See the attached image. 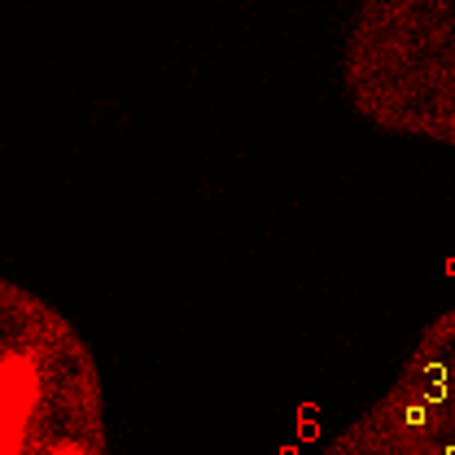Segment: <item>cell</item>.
I'll return each instance as SVG.
<instances>
[{
	"instance_id": "1",
	"label": "cell",
	"mask_w": 455,
	"mask_h": 455,
	"mask_svg": "<svg viewBox=\"0 0 455 455\" xmlns=\"http://www.w3.org/2000/svg\"><path fill=\"white\" fill-rule=\"evenodd\" d=\"M0 455H114L92 346L18 281H0Z\"/></svg>"
},
{
	"instance_id": "2",
	"label": "cell",
	"mask_w": 455,
	"mask_h": 455,
	"mask_svg": "<svg viewBox=\"0 0 455 455\" xmlns=\"http://www.w3.org/2000/svg\"><path fill=\"white\" fill-rule=\"evenodd\" d=\"M338 79L372 132L455 154V0H363L341 36Z\"/></svg>"
},
{
	"instance_id": "3",
	"label": "cell",
	"mask_w": 455,
	"mask_h": 455,
	"mask_svg": "<svg viewBox=\"0 0 455 455\" xmlns=\"http://www.w3.org/2000/svg\"><path fill=\"white\" fill-rule=\"evenodd\" d=\"M320 455H455V307L420 329L395 381Z\"/></svg>"
}]
</instances>
